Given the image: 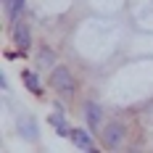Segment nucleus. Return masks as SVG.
Masks as SVG:
<instances>
[{"label": "nucleus", "mask_w": 153, "mask_h": 153, "mask_svg": "<svg viewBox=\"0 0 153 153\" xmlns=\"http://www.w3.org/2000/svg\"><path fill=\"white\" fill-rule=\"evenodd\" d=\"M8 13H11V21H19V16L24 11V0H8Z\"/></svg>", "instance_id": "nucleus-10"}, {"label": "nucleus", "mask_w": 153, "mask_h": 153, "mask_svg": "<svg viewBox=\"0 0 153 153\" xmlns=\"http://www.w3.org/2000/svg\"><path fill=\"white\" fill-rule=\"evenodd\" d=\"M24 82H27V87H29L34 95H40V92H42V87H40V79H37V74H34V71H24Z\"/></svg>", "instance_id": "nucleus-9"}, {"label": "nucleus", "mask_w": 153, "mask_h": 153, "mask_svg": "<svg viewBox=\"0 0 153 153\" xmlns=\"http://www.w3.org/2000/svg\"><path fill=\"white\" fill-rule=\"evenodd\" d=\"M37 63H40V66H53V63H56V53H53L50 48H40V53H37Z\"/></svg>", "instance_id": "nucleus-8"}, {"label": "nucleus", "mask_w": 153, "mask_h": 153, "mask_svg": "<svg viewBox=\"0 0 153 153\" xmlns=\"http://www.w3.org/2000/svg\"><path fill=\"white\" fill-rule=\"evenodd\" d=\"M50 85H53L56 92H61L63 98H71L76 92V82H74V76H71V71L66 66H56L50 71Z\"/></svg>", "instance_id": "nucleus-1"}, {"label": "nucleus", "mask_w": 153, "mask_h": 153, "mask_svg": "<svg viewBox=\"0 0 153 153\" xmlns=\"http://www.w3.org/2000/svg\"><path fill=\"white\" fill-rule=\"evenodd\" d=\"M13 45L19 48V50H27V48L32 45V34H29V29H27V24H21V21L13 24Z\"/></svg>", "instance_id": "nucleus-5"}, {"label": "nucleus", "mask_w": 153, "mask_h": 153, "mask_svg": "<svg viewBox=\"0 0 153 153\" xmlns=\"http://www.w3.org/2000/svg\"><path fill=\"white\" fill-rule=\"evenodd\" d=\"M85 122L90 127V132H100L103 129V106L95 103V100H90L85 106Z\"/></svg>", "instance_id": "nucleus-3"}, {"label": "nucleus", "mask_w": 153, "mask_h": 153, "mask_svg": "<svg viewBox=\"0 0 153 153\" xmlns=\"http://www.w3.org/2000/svg\"><path fill=\"white\" fill-rule=\"evenodd\" d=\"M0 87H3V90H8V76H5V74H0Z\"/></svg>", "instance_id": "nucleus-11"}, {"label": "nucleus", "mask_w": 153, "mask_h": 153, "mask_svg": "<svg viewBox=\"0 0 153 153\" xmlns=\"http://www.w3.org/2000/svg\"><path fill=\"white\" fill-rule=\"evenodd\" d=\"M71 140H74V145L79 151H98L95 143L90 140V135H87L85 129H71Z\"/></svg>", "instance_id": "nucleus-6"}, {"label": "nucleus", "mask_w": 153, "mask_h": 153, "mask_svg": "<svg viewBox=\"0 0 153 153\" xmlns=\"http://www.w3.org/2000/svg\"><path fill=\"white\" fill-rule=\"evenodd\" d=\"M19 135L24 140H37L40 137V129H37V122L32 116H19Z\"/></svg>", "instance_id": "nucleus-4"}, {"label": "nucleus", "mask_w": 153, "mask_h": 153, "mask_svg": "<svg viewBox=\"0 0 153 153\" xmlns=\"http://www.w3.org/2000/svg\"><path fill=\"white\" fill-rule=\"evenodd\" d=\"M50 124L56 127V135H61V137H71V129L66 127V119H63V116L53 114V116H50Z\"/></svg>", "instance_id": "nucleus-7"}, {"label": "nucleus", "mask_w": 153, "mask_h": 153, "mask_svg": "<svg viewBox=\"0 0 153 153\" xmlns=\"http://www.w3.org/2000/svg\"><path fill=\"white\" fill-rule=\"evenodd\" d=\"M100 135H103V145H106L108 151H116V148H122V145H124L127 127H124L122 122H111V124H106V127L100 129Z\"/></svg>", "instance_id": "nucleus-2"}]
</instances>
